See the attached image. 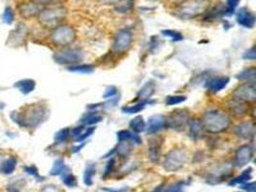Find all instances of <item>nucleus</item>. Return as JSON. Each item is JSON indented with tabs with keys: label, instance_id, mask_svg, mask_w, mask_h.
<instances>
[{
	"label": "nucleus",
	"instance_id": "37",
	"mask_svg": "<svg viewBox=\"0 0 256 192\" xmlns=\"http://www.w3.org/2000/svg\"><path fill=\"white\" fill-rule=\"evenodd\" d=\"M184 186H186V182H175L171 186H169L168 188H164V190L162 192H184Z\"/></svg>",
	"mask_w": 256,
	"mask_h": 192
},
{
	"label": "nucleus",
	"instance_id": "54",
	"mask_svg": "<svg viewBox=\"0 0 256 192\" xmlns=\"http://www.w3.org/2000/svg\"><path fill=\"white\" fill-rule=\"evenodd\" d=\"M162 188L163 186H158V188H156V190H154V192H162Z\"/></svg>",
	"mask_w": 256,
	"mask_h": 192
},
{
	"label": "nucleus",
	"instance_id": "29",
	"mask_svg": "<svg viewBox=\"0 0 256 192\" xmlns=\"http://www.w3.org/2000/svg\"><path fill=\"white\" fill-rule=\"evenodd\" d=\"M96 172V168L94 164H88V166L84 170V182L86 186H90L94 184V176Z\"/></svg>",
	"mask_w": 256,
	"mask_h": 192
},
{
	"label": "nucleus",
	"instance_id": "50",
	"mask_svg": "<svg viewBox=\"0 0 256 192\" xmlns=\"http://www.w3.org/2000/svg\"><path fill=\"white\" fill-rule=\"evenodd\" d=\"M102 190H104L106 192H128V188H119V190H114V188H102Z\"/></svg>",
	"mask_w": 256,
	"mask_h": 192
},
{
	"label": "nucleus",
	"instance_id": "53",
	"mask_svg": "<svg viewBox=\"0 0 256 192\" xmlns=\"http://www.w3.org/2000/svg\"><path fill=\"white\" fill-rule=\"evenodd\" d=\"M100 1L105 4H116L120 0H100Z\"/></svg>",
	"mask_w": 256,
	"mask_h": 192
},
{
	"label": "nucleus",
	"instance_id": "57",
	"mask_svg": "<svg viewBox=\"0 0 256 192\" xmlns=\"http://www.w3.org/2000/svg\"></svg>",
	"mask_w": 256,
	"mask_h": 192
},
{
	"label": "nucleus",
	"instance_id": "33",
	"mask_svg": "<svg viewBox=\"0 0 256 192\" xmlns=\"http://www.w3.org/2000/svg\"><path fill=\"white\" fill-rule=\"evenodd\" d=\"M62 175V182L66 186H68V188H75V186H77V184H78L77 179H76V177L73 174L66 173L64 171Z\"/></svg>",
	"mask_w": 256,
	"mask_h": 192
},
{
	"label": "nucleus",
	"instance_id": "24",
	"mask_svg": "<svg viewBox=\"0 0 256 192\" xmlns=\"http://www.w3.org/2000/svg\"><path fill=\"white\" fill-rule=\"evenodd\" d=\"M256 73V68H248V70H244L243 72H240L236 77L239 81H246L250 84H254Z\"/></svg>",
	"mask_w": 256,
	"mask_h": 192
},
{
	"label": "nucleus",
	"instance_id": "35",
	"mask_svg": "<svg viewBox=\"0 0 256 192\" xmlns=\"http://www.w3.org/2000/svg\"><path fill=\"white\" fill-rule=\"evenodd\" d=\"M70 130L68 128L66 129H62L60 130L56 134H55V142L57 144H62L64 142L68 140V138H70Z\"/></svg>",
	"mask_w": 256,
	"mask_h": 192
},
{
	"label": "nucleus",
	"instance_id": "1",
	"mask_svg": "<svg viewBox=\"0 0 256 192\" xmlns=\"http://www.w3.org/2000/svg\"><path fill=\"white\" fill-rule=\"evenodd\" d=\"M47 110L44 105L33 104L26 106L22 112H14L11 118L22 128H36L46 118Z\"/></svg>",
	"mask_w": 256,
	"mask_h": 192
},
{
	"label": "nucleus",
	"instance_id": "38",
	"mask_svg": "<svg viewBox=\"0 0 256 192\" xmlns=\"http://www.w3.org/2000/svg\"><path fill=\"white\" fill-rule=\"evenodd\" d=\"M163 35L165 36L170 38L173 42H180L182 40V35L175 30H162V31Z\"/></svg>",
	"mask_w": 256,
	"mask_h": 192
},
{
	"label": "nucleus",
	"instance_id": "56",
	"mask_svg": "<svg viewBox=\"0 0 256 192\" xmlns=\"http://www.w3.org/2000/svg\"><path fill=\"white\" fill-rule=\"evenodd\" d=\"M0 164H1V156H0Z\"/></svg>",
	"mask_w": 256,
	"mask_h": 192
},
{
	"label": "nucleus",
	"instance_id": "2",
	"mask_svg": "<svg viewBox=\"0 0 256 192\" xmlns=\"http://www.w3.org/2000/svg\"><path fill=\"white\" fill-rule=\"evenodd\" d=\"M202 124L208 132L217 134L226 130L230 124V120L224 112L220 110H208L204 112Z\"/></svg>",
	"mask_w": 256,
	"mask_h": 192
},
{
	"label": "nucleus",
	"instance_id": "46",
	"mask_svg": "<svg viewBox=\"0 0 256 192\" xmlns=\"http://www.w3.org/2000/svg\"><path fill=\"white\" fill-rule=\"evenodd\" d=\"M84 130V125H81V126H77V127H75V128H73L72 130H71V132H70V136H72L73 138H77L78 136H80L82 132Z\"/></svg>",
	"mask_w": 256,
	"mask_h": 192
},
{
	"label": "nucleus",
	"instance_id": "17",
	"mask_svg": "<svg viewBox=\"0 0 256 192\" xmlns=\"http://www.w3.org/2000/svg\"><path fill=\"white\" fill-rule=\"evenodd\" d=\"M166 126V120L162 114H154L151 116L148 120V126L147 132L150 134H154L160 131H162L163 128Z\"/></svg>",
	"mask_w": 256,
	"mask_h": 192
},
{
	"label": "nucleus",
	"instance_id": "12",
	"mask_svg": "<svg viewBox=\"0 0 256 192\" xmlns=\"http://www.w3.org/2000/svg\"><path fill=\"white\" fill-rule=\"evenodd\" d=\"M27 36V28L24 24H18L16 27L10 33V36L7 40L8 44L18 48L22 44Z\"/></svg>",
	"mask_w": 256,
	"mask_h": 192
},
{
	"label": "nucleus",
	"instance_id": "49",
	"mask_svg": "<svg viewBox=\"0 0 256 192\" xmlns=\"http://www.w3.org/2000/svg\"><path fill=\"white\" fill-rule=\"evenodd\" d=\"M118 101H119V96H114V97H112V98H110V100L108 103H106V106L108 108L116 107Z\"/></svg>",
	"mask_w": 256,
	"mask_h": 192
},
{
	"label": "nucleus",
	"instance_id": "22",
	"mask_svg": "<svg viewBox=\"0 0 256 192\" xmlns=\"http://www.w3.org/2000/svg\"><path fill=\"white\" fill-rule=\"evenodd\" d=\"M188 124H189V130H190V136L194 140H197L198 138L202 136V130H204L202 121H200V120H192Z\"/></svg>",
	"mask_w": 256,
	"mask_h": 192
},
{
	"label": "nucleus",
	"instance_id": "5",
	"mask_svg": "<svg viewBox=\"0 0 256 192\" xmlns=\"http://www.w3.org/2000/svg\"><path fill=\"white\" fill-rule=\"evenodd\" d=\"M75 38L74 30L68 25L58 26L54 29L51 34L52 42L57 46H68L70 44Z\"/></svg>",
	"mask_w": 256,
	"mask_h": 192
},
{
	"label": "nucleus",
	"instance_id": "11",
	"mask_svg": "<svg viewBox=\"0 0 256 192\" xmlns=\"http://www.w3.org/2000/svg\"><path fill=\"white\" fill-rule=\"evenodd\" d=\"M254 156V150L248 145H243L238 148L234 156V164L238 168H243L248 164Z\"/></svg>",
	"mask_w": 256,
	"mask_h": 192
},
{
	"label": "nucleus",
	"instance_id": "44",
	"mask_svg": "<svg viewBox=\"0 0 256 192\" xmlns=\"http://www.w3.org/2000/svg\"><path fill=\"white\" fill-rule=\"evenodd\" d=\"M256 48L254 46L248 50H246L243 55V59L244 60H256Z\"/></svg>",
	"mask_w": 256,
	"mask_h": 192
},
{
	"label": "nucleus",
	"instance_id": "21",
	"mask_svg": "<svg viewBox=\"0 0 256 192\" xmlns=\"http://www.w3.org/2000/svg\"><path fill=\"white\" fill-rule=\"evenodd\" d=\"M14 86L18 90H20V92H22L24 94H28L35 90L36 82L32 79H24L16 83Z\"/></svg>",
	"mask_w": 256,
	"mask_h": 192
},
{
	"label": "nucleus",
	"instance_id": "34",
	"mask_svg": "<svg viewBox=\"0 0 256 192\" xmlns=\"http://www.w3.org/2000/svg\"><path fill=\"white\" fill-rule=\"evenodd\" d=\"M186 100V96H169L166 97V104L168 106H173V105H178L180 103H184Z\"/></svg>",
	"mask_w": 256,
	"mask_h": 192
},
{
	"label": "nucleus",
	"instance_id": "31",
	"mask_svg": "<svg viewBox=\"0 0 256 192\" xmlns=\"http://www.w3.org/2000/svg\"><path fill=\"white\" fill-rule=\"evenodd\" d=\"M66 170V164H64V160H57L54 162L53 168L50 171V175L51 176H58V175H62Z\"/></svg>",
	"mask_w": 256,
	"mask_h": 192
},
{
	"label": "nucleus",
	"instance_id": "7",
	"mask_svg": "<svg viewBox=\"0 0 256 192\" xmlns=\"http://www.w3.org/2000/svg\"><path fill=\"white\" fill-rule=\"evenodd\" d=\"M189 114L187 110H175L166 121V126L178 132L184 131L189 123Z\"/></svg>",
	"mask_w": 256,
	"mask_h": 192
},
{
	"label": "nucleus",
	"instance_id": "43",
	"mask_svg": "<svg viewBox=\"0 0 256 192\" xmlns=\"http://www.w3.org/2000/svg\"><path fill=\"white\" fill-rule=\"evenodd\" d=\"M114 164H116V160H114V158H112L108 160V164H106V166L105 172H104V175H103L104 178L108 177V176L112 172V170H114Z\"/></svg>",
	"mask_w": 256,
	"mask_h": 192
},
{
	"label": "nucleus",
	"instance_id": "39",
	"mask_svg": "<svg viewBox=\"0 0 256 192\" xmlns=\"http://www.w3.org/2000/svg\"><path fill=\"white\" fill-rule=\"evenodd\" d=\"M14 14L11 7H7L3 12V22L6 24H11L14 22Z\"/></svg>",
	"mask_w": 256,
	"mask_h": 192
},
{
	"label": "nucleus",
	"instance_id": "14",
	"mask_svg": "<svg viewBox=\"0 0 256 192\" xmlns=\"http://www.w3.org/2000/svg\"><path fill=\"white\" fill-rule=\"evenodd\" d=\"M236 22L244 28H254L256 24V16L250 10L244 7L236 14Z\"/></svg>",
	"mask_w": 256,
	"mask_h": 192
},
{
	"label": "nucleus",
	"instance_id": "36",
	"mask_svg": "<svg viewBox=\"0 0 256 192\" xmlns=\"http://www.w3.org/2000/svg\"><path fill=\"white\" fill-rule=\"evenodd\" d=\"M240 0H226V8H224V16H232L239 5Z\"/></svg>",
	"mask_w": 256,
	"mask_h": 192
},
{
	"label": "nucleus",
	"instance_id": "15",
	"mask_svg": "<svg viewBox=\"0 0 256 192\" xmlns=\"http://www.w3.org/2000/svg\"><path fill=\"white\" fill-rule=\"evenodd\" d=\"M162 138L160 136H154L149 140L148 144V156L152 162L156 164L160 158L162 153Z\"/></svg>",
	"mask_w": 256,
	"mask_h": 192
},
{
	"label": "nucleus",
	"instance_id": "25",
	"mask_svg": "<svg viewBox=\"0 0 256 192\" xmlns=\"http://www.w3.org/2000/svg\"><path fill=\"white\" fill-rule=\"evenodd\" d=\"M103 120V118L101 116H99L97 112H88L82 118L81 122L82 123V125H88V126H90V125H95L99 122H101Z\"/></svg>",
	"mask_w": 256,
	"mask_h": 192
},
{
	"label": "nucleus",
	"instance_id": "26",
	"mask_svg": "<svg viewBox=\"0 0 256 192\" xmlns=\"http://www.w3.org/2000/svg\"><path fill=\"white\" fill-rule=\"evenodd\" d=\"M252 179V168H248L246 169L244 172L237 178L233 179L230 182V186H236V184H244V182Z\"/></svg>",
	"mask_w": 256,
	"mask_h": 192
},
{
	"label": "nucleus",
	"instance_id": "55",
	"mask_svg": "<svg viewBox=\"0 0 256 192\" xmlns=\"http://www.w3.org/2000/svg\"><path fill=\"white\" fill-rule=\"evenodd\" d=\"M9 192H18V190H16V188H14V190H12V188H10V190H9Z\"/></svg>",
	"mask_w": 256,
	"mask_h": 192
},
{
	"label": "nucleus",
	"instance_id": "41",
	"mask_svg": "<svg viewBox=\"0 0 256 192\" xmlns=\"http://www.w3.org/2000/svg\"><path fill=\"white\" fill-rule=\"evenodd\" d=\"M130 138H132V132L128 131V130H122V131H119L117 132L118 142H126V140L130 142Z\"/></svg>",
	"mask_w": 256,
	"mask_h": 192
},
{
	"label": "nucleus",
	"instance_id": "23",
	"mask_svg": "<svg viewBox=\"0 0 256 192\" xmlns=\"http://www.w3.org/2000/svg\"><path fill=\"white\" fill-rule=\"evenodd\" d=\"M154 90H156L154 82L150 81V82L146 83V84L142 86V88L140 90L138 96V98H140L141 100H147L148 98H150L154 94Z\"/></svg>",
	"mask_w": 256,
	"mask_h": 192
},
{
	"label": "nucleus",
	"instance_id": "30",
	"mask_svg": "<svg viewBox=\"0 0 256 192\" xmlns=\"http://www.w3.org/2000/svg\"><path fill=\"white\" fill-rule=\"evenodd\" d=\"M70 72L81 74H90L94 72V66L90 64H78V66H71L68 68Z\"/></svg>",
	"mask_w": 256,
	"mask_h": 192
},
{
	"label": "nucleus",
	"instance_id": "40",
	"mask_svg": "<svg viewBox=\"0 0 256 192\" xmlns=\"http://www.w3.org/2000/svg\"><path fill=\"white\" fill-rule=\"evenodd\" d=\"M94 131H95V127H88V130H86L84 132L82 131L81 134H80V136H78L75 138V140H76V142H84L86 138H90V136L94 134Z\"/></svg>",
	"mask_w": 256,
	"mask_h": 192
},
{
	"label": "nucleus",
	"instance_id": "8",
	"mask_svg": "<svg viewBox=\"0 0 256 192\" xmlns=\"http://www.w3.org/2000/svg\"><path fill=\"white\" fill-rule=\"evenodd\" d=\"M132 40V32L128 29H121L117 32L112 49L117 54L124 53L128 50Z\"/></svg>",
	"mask_w": 256,
	"mask_h": 192
},
{
	"label": "nucleus",
	"instance_id": "13",
	"mask_svg": "<svg viewBox=\"0 0 256 192\" xmlns=\"http://www.w3.org/2000/svg\"><path fill=\"white\" fill-rule=\"evenodd\" d=\"M18 12L22 18L26 20L31 18L40 12V4L34 0L24 1V3H22L18 6Z\"/></svg>",
	"mask_w": 256,
	"mask_h": 192
},
{
	"label": "nucleus",
	"instance_id": "4",
	"mask_svg": "<svg viewBox=\"0 0 256 192\" xmlns=\"http://www.w3.org/2000/svg\"><path fill=\"white\" fill-rule=\"evenodd\" d=\"M186 158V154L184 151L180 149L172 150L165 156L163 162V168L166 171L170 172L178 171L184 166Z\"/></svg>",
	"mask_w": 256,
	"mask_h": 192
},
{
	"label": "nucleus",
	"instance_id": "3",
	"mask_svg": "<svg viewBox=\"0 0 256 192\" xmlns=\"http://www.w3.org/2000/svg\"><path fill=\"white\" fill-rule=\"evenodd\" d=\"M66 16V10L64 7L53 6L40 11L38 14L40 22L46 27H55Z\"/></svg>",
	"mask_w": 256,
	"mask_h": 192
},
{
	"label": "nucleus",
	"instance_id": "16",
	"mask_svg": "<svg viewBox=\"0 0 256 192\" xmlns=\"http://www.w3.org/2000/svg\"><path fill=\"white\" fill-rule=\"evenodd\" d=\"M234 134L240 138L248 140L254 136V125L248 121L242 122L234 128Z\"/></svg>",
	"mask_w": 256,
	"mask_h": 192
},
{
	"label": "nucleus",
	"instance_id": "27",
	"mask_svg": "<svg viewBox=\"0 0 256 192\" xmlns=\"http://www.w3.org/2000/svg\"><path fill=\"white\" fill-rule=\"evenodd\" d=\"M130 127L136 134H140V132L145 131L146 123H145V121H144L142 116H136L134 120H130Z\"/></svg>",
	"mask_w": 256,
	"mask_h": 192
},
{
	"label": "nucleus",
	"instance_id": "28",
	"mask_svg": "<svg viewBox=\"0 0 256 192\" xmlns=\"http://www.w3.org/2000/svg\"><path fill=\"white\" fill-rule=\"evenodd\" d=\"M148 103H151V101H149L148 99L147 100H141V102L138 103V104H134L132 106H127V107H123L122 110L123 112L125 114H138L141 112L144 107L148 104Z\"/></svg>",
	"mask_w": 256,
	"mask_h": 192
},
{
	"label": "nucleus",
	"instance_id": "51",
	"mask_svg": "<svg viewBox=\"0 0 256 192\" xmlns=\"http://www.w3.org/2000/svg\"><path fill=\"white\" fill-rule=\"evenodd\" d=\"M36 2L40 5H46V4H52L53 2H55V0H36Z\"/></svg>",
	"mask_w": 256,
	"mask_h": 192
},
{
	"label": "nucleus",
	"instance_id": "42",
	"mask_svg": "<svg viewBox=\"0 0 256 192\" xmlns=\"http://www.w3.org/2000/svg\"><path fill=\"white\" fill-rule=\"evenodd\" d=\"M24 171L30 175V176H33L36 178H40V174H38V168H36L35 166H25L24 168Z\"/></svg>",
	"mask_w": 256,
	"mask_h": 192
},
{
	"label": "nucleus",
	"instance_id": "48",
	"mask_svg": "<svg viewBox=\"0 0 256 192\" xmlns=\"http://www.w3.org/2000/svg\"><path fill=\"white\" fill-rule=\"evenodd\" d=\"M40 192H60L58 190V186H54V184H48L46 186L42 188V190Z\"/></svg>",
	"mask_w": 256,
	"mask_h": 192
},
{
	"label": "nucleus",
	"instance_id": "52",
	"mask_svg": "<svg viewBox=\"0 0 256 192\" xmlns=\"http://www.w3.org/2000/svg\"><path fill=\"white\" fill-rule=\"evenodd\" d=\"M84 146V144H82L81 145H79V146H75V147H73V148L71 149V151H72V153H77V152L81 151V149Z\"/></svg>",
	"mask_w": 256,
	"mask_h": 192
},
{
	"label": "nucleus",
	"instance_id": "47",
	"mask_svg": "<svg viewBox=\"0 0 256 192\" xmlns=\"http://www.w3.org/2000/svg\"><path fill=\"white\" fill-rule=\"evenodd\" d=\"M241 188L246 192H256V182H252L243 184Z\"/></svg>",
	"mask_w": 256,
	"mask_h": 192
},
{
	"label": "nucleus",
	"instance_id": "9",
	"mask_svg": "<svg viewBox=\"0 0 256 192\" xmlns=\"http://www.w3.org/2000/svg\"><path fill=\"white\" fill-rule=\"evenodd\" d=\"M233 98L239 99L243 102H252L256 98V90L254 84L248 83L243 84L235 88L233 92Z\"/></svg>",
	"mask_w": 256,
	"mask_h": 192
},
{
	"label": "nucleus",
	"instance_id": "20",
	"mask_svg": "<svg viewBox=\"0 0 256 192\" xmlns=\"http://www.w3.org/2000/svg\"><path fill=\"white\" fill-rule=\"evenodd\" d=\"M228 107L233 114L236 116L244 114L248 110V107H246V103L239 99H236V98H233L232 101L228 102Z\"/></svg>",
	"mask_w": 256,
	"mask_h": 192
},
{
	"label": "nucleus",
	"instance_id": "18",
	"mask_svg": "<svg viewBox=\"0 0 256 192\" xmlns=\"http://www.w3.org/2000/svg\"><path fill=\"white\" fill-rule=\"evenodd\" d=\"M230 83V78L228 77H219V78H214L211 79L208 82V90L210 92L216 94L222 90L228 84Z\"/></svg>",
	"mask_w": 256,
	"mask_h": 192
},
{
	"label": "nucleus",
	"instance_id": "10",
	"mask_svg": "<svg viewBox=\"0 0 256 192\" xmlns=\"http://www.w3.org/2000/svg\"><path fill=\"white\" fill-rule=\"evenodd\" d=\"M206 8V0H196L194 2H190L187 5H184L178 12L184 18H193L198 16V14L204 11Z\"/></svg>",
	"mask_w": 256,
	"mask_h": 192
},
{
	"label": "nucleus",
	"instance_id": "32",
	"mask_svg": "<svg viewBox=\"0 0 256 192\" xmlns=\"http://www.w3.org/2000/svg\"><path fill=\"white\" fill-rule=\"evenodd\" d=\"M130 140L126 142H120L117 146V153L120 156H127L130 153L132 144L128 142Z\"/></svg>",
	"mask_w": 256,
	"mask_h": 192
},
{
	"label": "nucleus",
	"instance_id": "45",
	"mask_svg": "<svg viewBox=\"0 0 256 192\" xmlns=\"http://www.w3.org/2000/svg\"><path fill=\"white\" fill-rule=\"evenodd\" d=\"M117 90L116 86H108L106 88L105 94L103 97L104 98H112L114 96H116Z\"/></svg>",
	"mask_w": 256,
	"mask_h": 192
},
{
	"label": "nucleus",
	"instance_id": "19",
	"mask_svg": "<svg viewBox=\"0 0 256 192\" xmlns=\"http://www.w3.org/2000/svg\"><path fill=\"white\" fill-rule=\"evenodd\" d=\"M16 158L14 156H10L0 164V173L3 175H11L16 168Z\"/></svg>",
	"mask_w": 256,
	"mask_h": 192
},
{
	"label": "nucleus",
	"instance_id": "6",
	"mask_svg": "<svg viewBox=\"0 0 256 192\" xmlns=\"http://www.w3.org/2000/svg\"><path fill=\"white\" fill-rule=\"evenodd\" d=\"M82 52L80 49H64L53 55L56 62L60 64L73 66L82 60Z\"/></svg>",
	"mask_w": 256,
	"mask_h": 192
}]
</instances>
